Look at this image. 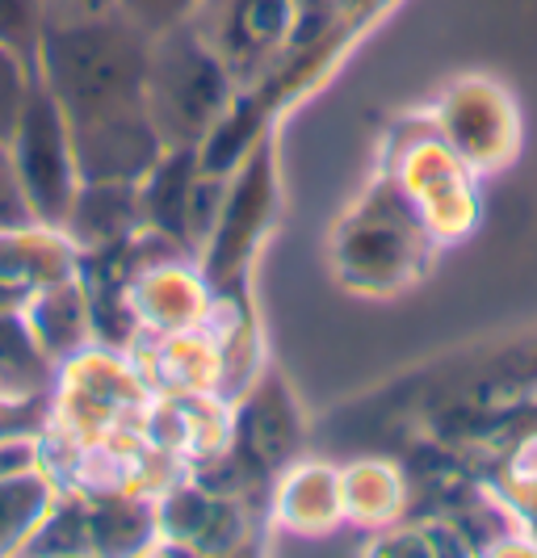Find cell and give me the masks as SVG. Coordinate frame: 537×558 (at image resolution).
<instances>
[{"label": "cell", "mask_w": 537, "mask_h": 558, "mask_svg": "<svg viewBox=\"0 0 537 558\" xmlns=\"http://www.w3.org/2000/svg\"><path fill=\"white\" fill-rule=\"evenodd\" d=\"M294 0H202L190 26L227 63L235 81H253L290 34Z\"/></svg>", "instance_id": "4"}, {"label": "cell", "mask_w": 537, "mask_h": 558, "mask_svg": "<svg viewBox=\"0 0 537 558\" xmlns=\"http://www.w3.org/2000/svg\"><path fill=\"white\" fill-rule=\"evenodd\" d=\"M273 202V172H269V151L260 147L253 160L244 165L240 185L231 190L223 206V219L215 227V252H210V278H231L235 265L244 260L248 244L256 240V231L269 215Z\"/></svg>", "instance_id": "6"}, {"label": "cell", "mask_w": 537, "mask_h": 558, "mask_svg": "<svg viewBox=\"0 0 537 558\" xmlns=\"http://www.w3.org/2000/svg\"><path fill=\"white\" fill-rule=\"evenodd\" d=\"M131 315L143 311L151 324L169 328V332H185L202 311H206V290L202 281H194L181 265H151V274H143L135 286H131Z\"/></svg>", "instance_id": "9"}, {"label": "cell", "mask_w": 537, "mask_h": 558, "mask_svg": "<svg viewBox=\"0 0 537 558\" xmlns=\"http://www.w3.org/2000/svg\"><path fill=\"white\" fill-rule=\"evenodd\" d=\"M51 0H0V47L26 63L38 76V47L47 29Z\"/></svg>", "instance_id": "13"}, {"label": "cell", "mask_w": 537, "mask_h": 558, "mask_svg": "<svg viewBox=\"0 0 537 558\" xmlns=\"http://www.w3.org/2000/svg\"><path fill=\"white\" fill-rule=\"evenodd\" d=\"M26 223H34V215H29L22 181H17V168H13V151H9V143L0 140V231L4 227H26Z\"/></svg>", "instance_id": "17"}, {"label": "cell", "mask_w": 537, "mask_h": 558, "mask_svg": "<svg viewBox=\"0 0 537 558\" xmlns=\"http://www.w3.org/2000/svg\"><path fill=\"white\" fill-rule=\"evenodd\" d=\"M139 227H143L139 185H131V181H81L63 231L72 235V244H85V248L97 252L131 240Z\"/></svg>", "instance_id": "7"}, {"label": "cell", "mask_w": 537, "mask_h": 558, "mask_svg": "<svg viewBox=\"0 0 537 558\" xmlns=\"http://www.w3.org/2000/svg\"><path fill=\"white\" fill-rule=\"evenodd\" d=\"M344 504L362 517H378V512H391V500H395V483L382 466H357V475L349 478L344 487Z\"/></svg>", "instance_id": "16"}, {"label": "cell", "mask_w": 537, "mask_h": 558, "mask_svg": "<svg viewBox=\"0 0 537 558\" xmlns=\"http://www.w3.org/2000/svg\"><path fill=\"white\" fill-rule=\"evenodd\" d=\"M51 9H85V13H97V9H113V0H51Z\"/></svg>", "instance_id": "18"}, {"label": "cell", "mask_w": 537, "mask_h": 558, "mask_svg": "<svg viewBox=\"0 0 537 558\" xmlns=\"http://www.w3.org/2000/svg\"><path fill=\"white\" fill-rule=\"evenodd\" d=\"M9 151H13V168H17V181H22V194H26L34 223H68L76 190H81V172H76V156H72V143H68L63 113H59L56 97L47 93V84L38 76L29 84L26 106L17 113Z\"/></svg>", "instance_id": "3"}, {"label": "cell", "mask_w": 537, "mask_h": 558, "mask_svg": "<svg viewBox=\"0 0 537 558\" xmlns=\"http://www.w3.org/2000/svg\"><path fill=\"white\" fill-rule=\"evenodd\" d=\"M51 357L34 344L26 319L0 311V403H26L47 387Z\"/></svg>", "instance_id": "10"}, {"label": "cell", "mask_w": 537, "mask_h": 558, "mask_svg": "<svg viewBox=\"0 0 537 558\" xmlns=\"http://www.w3.org/2000/svg\"><path fill=\"white\" fill-rule=\"evenodd\" d=\"M29 336L34 344L47 353V357H76V349L85 344L88 324H93V311H88V294L72 278L47 286L26 311Z\"/></svg>", "instance_id": "8"}, {"label": "cell", "mask_w": 537, "mask_h": 558, "mask_svg": "<svg viewBox=\"0 0 537 558\" xmlns=\"http://www.w3.org/2000/svg\"><path fill=\"white\" fill-rule=\"evenodd\" d=\"M235 76L227 63L202 38L198 29L172 26L151 34L147 56V113L156 135L169 147H202L215 131V122L227 113Z\"/></svg>", "instance_id": "2"}, {"label": "cell", "mask_w": 537, "mask_h": 558, "mask_svg": "<svg viewBox=\"0 0 537 558\" xmlns=\"http://www.w3.org/2000/svg\"><path fill=\"white\" fill-rule=\"evenodd\" d=\"M51 487L34 466L0 475V555L29 546L38 525L51 517Z\"/></svg>", "instance_id": "11"}, {"label": "cell", "mask_w": 537, "mask_h": 558, "mask_svg": "<svg viewBox=\"0 0 537 558\" xmlns=\"http://www.w3.org/2000/svg\"><path fill=\"white\" fill-rule=\"evenodd\" d=\"M340 504H344L340 478L328 475L324 466H312L298 478H290V487L282 492V517L303 533L328 530L340 517Z\"/></svg>", "instance_id": "12"}, {"label": "cell", "mask_w": 537, "mask_h": 558, "mask_svg": "<svg viewBox=\"0 0 537 558\" xmlns=\"http://www.w3.org/2000/svg\"><path fill=\"white\" fill-rule=\"evenodd\" d=\"M76 252L63 227L26 223L0 231V311H22L56 281L72 278Z\"/></svg>", "instance_id": "5"}, {"label": "cell", "mask_w": 537, "mask_h": 558, "mask_svg": "<svg viewBox=\"0 0 537 558\" xmlns=\"http://www.w3.org/2000/svg\"><path fill=\"white\" fill-rule=\"evenodd\" d=\"M198 4L202 0H113V9H118L126 22H135L139 29H147V34H164V29H172V26H185Z\"/></svg>", "instance_id": "14"}, {"label": "cell", "mask_w": 537, "mask_h": 558, "mask_svg": "<svg viewBox=\"0 0 537 558\" xmlns=\"http://www.w3.org/2000/svg\"><path fill=\"white\" fill-rule=\"evenodd\" d=\"M29 84H34V72L13 51L0 47V140L4 143L13 140V126H17V113L26 106Z\"/></svg>", "instance_id": "15"}, {"label": "cell", "mask_w": 537, "mask_h": 558, "mask_svg": "<svg viewBox=\"0 0 537 558\" xmlns=\"http://www.w3.org/2000/svg\"><path fill=\"white\" fill-rule=\"evenodd\" d=\"M147 56L151 34L118 9H51L38 81L56 97L81 181H131L164 156L147 113Z\"/></svg>", "instance_id": "1"}]
</instances>
